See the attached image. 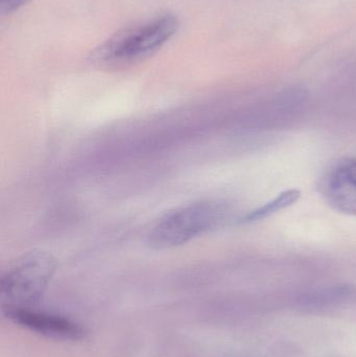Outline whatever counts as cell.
<instances>
[{
    "mask_svg": "<svg viewBox=\"0 0 356 357\" xmlns=\"http://www.w3.org/2000/svg\"><path fill=\"white\" fill-rule=\"evenodd\" d=\"M179 26V20L173 15L154 17L113 36L95 50L94 60L106 66L139 62L160 50L176 35Z\"/></svg>",
    "mask_w": 356,
    "mask_h": 357,
    "instance_id": "obj_1",
    "label": "cell"
},
{
    "mask_svg": "<svg viewBox=\"0 0 356 357\" xmlns=\"http://www.w3.org/2000/svg\"><path fill=\"white\" fill-rule=\"evenodd\" d=\"M225 209L213 202H196L180 206L157 220L148 233L154 249H171L215 228L223 220Z\"/></svg>",
    "mask_w": 356,
    "mask_h": 357,
    "instance_id": "obj_2",
    "label": "cell"
},
{
    "mask_svg": "<svg viewBox=\"0 0 356 357\" xmlns=\"http://www.w3.org/2000/svg\"><path fill=\"white\" fill-rule=\"evenodd\" d=\"M56 270L49 253L31 251L19 257L0 281L2 306L31 308L39 303Z\"/></svg>",
    "mask_w": 356,
    "mask_h": 357,
    "instance_id": "obj_3",
    "label": "cell"
},
{
    "mask_svg": "<svg viewBox=\"0 0 356 357\" xmlns=\"http://www.w3.org/2000/svg\"><path fill=\"white\" fill-rule=\"evenodd\" d=\"M2 314L14 324L56 341H81L87 335L83 326L59 314L8 306H2Z\"/></svg>",
    "mask_w": 356,
    "mask_h": 357,
    "instance_id": "obj_4",
    "label": "cell"
},
{
    "mask_svg": "<svg viewBox=\"0 0 356 357\" xmlns=\"http://www.w3.org/2000/svg\"><path fill=\"white\" fill-rule=\"evenodd\" d=\"M326 199L332 207L342 213L356 215V160L339 161L325 182Z\"/></svg>",
    "mask_w": 356,
    "mask_h": 357,
    "instance_id": "obj_5",
    "label": "cell"
},
{
    "mask_svg": "<svg viewBox=\"0 0 356 357\" xmlns=\"http://www.w3.org/2000/svg\"><path fill=\"white\" fill-rule=\"evenodd\" d=\"M300 197V191L296 189L284 191L277 197L272 199L269 203L265 204L261 207L249 212L248 214L242 218V222H257V220H265L272 214L290 207L293 204L296 203Z\"/></svg>",
    "mask_w": 356,
    "mask_h": 357,
    "instance_id": "obj_6",
    "label": "cell"
},
{
    "mask_svg": "<svg viewBox=\"0 0 356 357\" xmlns=\"http://www.w3.org/2000/svg\"><path fill=\"white\" fill-rule=\"evenodd\" d=\"M29 1L31 0H0V13L1 15L12 14Z\"/></svg>",
    "mask_w": 356,
    "mask_h": 357,
    "instance_id": "obj_7",
    "label": "cell"
}]
</instances>
